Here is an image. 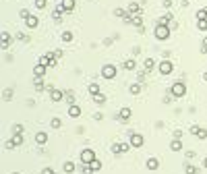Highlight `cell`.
Segmentation results:
<instances>
[{
  "mask_svg": "<svg viewBox=\"0 0 207 174\" xmlns=\"http://www.w3.org/2000/svg\"><path fill=\"white\" fill-rule=\"evenodd\" d=\"M153 33H155V39H158V42H166V39L170 37V27H168V25H160V23H158Z\"/></svg>",
  "mask_w": 207,
  "mask_h": 174,
  "instance_id": "obj_1",
  "label": "cell"
},
{
  "mask_svg": "<svg viewBox=\"0 0 207 174\" xmlns=\"http://www.w3.org/2000/svg\"><path fill=\"white\" fill-rule=\"evenodd\" d=\"M170 93L174 97H182V95H186V85L182 81H176L174 85H170Z\"/></svg>",
  "mask_w": 207,
  "mask_h": 174,
  "instance_id": "obj_2",
  "label": "cell"
},
{
  "mask_svg": "<svg viewBox=\"0 0 207 174\" xmlns=\"http://www.w3.org/2000/svg\"><path fill=\"white\" fill-rule=\"evenodd\" d=\"M158 70H160V75L166 77V75H170V73L174 70V64L170 62V60H161L160 64H158Z\"/></svg>",
  "mask_w": 207,
  "mask_h": 174,
  "instance_id": "obj_3",
  "label": "cell"
},
{
  "mask_svg": "<svg viewBox=\"0 0 207 174\" xmlns=\"http://www.w3.org/2000/svg\"><path fill=\"white\" fill-rule=\"evenodd\" d=\"M102 77L104 79H114L116 77V67L114 64H104L102 67Z\"/></svg>",
  "mask_w": 207,
  "mask_h": 174,
  "instance_id": "obj_4",
  "label": "cell"
},
{
  "mask_svg": "<svg viewBox=\"0 0 207 174\" xmlns=\"http://www.w3.org/2000/svg\"><path fill=\"white\" fill-rule=\"evenodd\" d=\"M128 139H131V145L133 147H141L143 143H145V139H143V135H139V133H128Z\"/></svg>",
  "mask_w": 207,
  "mask_h": 174,
  "instance_id": "obj_5",
  "label": "cell"
},
{
  "mask_svg": "<svg viewBox=\"0 0 207 174\" xmlns=\"http://www.w3.org/2000/svg\"><path fill=\"white\" fill-rule=\"evenodd\" d=\"M93 160H95V151H93V149L87 147V149L81 151V162H83V164H91Z\"/></svg>",
  "mask_w": 207,
  "mask_h": 174,
  "instance_id": "obj_6",
  "label": "cell"
},
{
  "mask_svg": "<svg viewBox=\"0 0 207 174\" xmlns=\"http://www.w3.org/2000/svg\"><path fill=\"white\" fill-rule=\"evenodd\" d=\"M191 133L195 135L197 139H207V131H205V128H199V127H191Z\"/></svg>",
  "mask_w": 207,
  "mask_h": 174,
  "instance_id": "obj_7",
  "label": "cell"
},
{
  "mask_svg": "<svg viewBox=\"0 0 207 174\" xmlns=\"http://www.w3.org/2000/svg\"><path fill=\"white\" fill-rule=\"evenodd\" d=\"M69 116H70V118H79V116H81V108L77 104H70L69 106Z\"/></svg>",
  "mask_w": 207,
  "mask_h": 174,
  "instance_id": "obj_8",
  "label": "cell"
},
{
  "mask_svg": "<svg viewBox=\"0 0 207 174\" xmlns=\"http://www.w3.org/2000/svg\"><path fill=\"white\" fill-rule=\"evenodd\" d=\"M25 25H27V27H29V29H35V27H37V25H39V19H37V17H35V15H31V17H29V19H25Z\"/></svg>",
  "mask_w": 207,
  "mask_h": 174,
  "instance_id": "obj_9",
  "label": "cell"
},
{
  "mask_svg": "<svg viewBox=\"0 0 207 174\" xmlns=\"http://www.w3.org/2000/svg\"><path fill=\"white\" fill-rule=\"evenodd\" d=\"M122 69H124V70H135V69H137V60H133V58L124 60V62H122Z\"/></svg>",
  "mask_w": 207,
  "mask_h": 174,
  "instance_id": "obj_10",
  "label": "cell"
},
{
  "mask_svg": "<svg viewBox=\"0 0 207 174\" xmlns=\"http://www.w3.org/2000/svg\"><path fill=\"white\" fill-rule=\"evenodd\" d=\"M145 166H147V170H158V168H160V160H158V158H149Z\"/></svg>",
  "mask_w": 207,
  "mask_h": 174,
  "instance_id": "obj_11",
  "label": "cell"
},
{
  "mask_svg": "<svg viewBox=\"0 0 207 174\" xmlns=\"http://www.w3.org/2000/svg\"><path fill=\"white\" fill-rule=\"evenodd\" d=\"M118 118H120L122 122H128V118H131V110H128V108H120V112H118Z\"/></svg>",
  "mask_w": 207,
  "mask_h": 174,
  "instance_id": "obj_12",
  "label": "cell"
},
{
  "mask_svg": "<svg viewBox=\"0 0 207 174\" xmlns=\"http://www.w3.org/2000/svg\"><path fill=\"white\" fill-rule=\"evenodd\" d=\"M60 4H62V9H64V12L75 11V0H62Z\"/></svg>",
  "mask_w": 207,
  "mask_h": 174,
  "instance_id": "obj_13",
  "label": "cell"
},
{
  "mask_svg": "<svg viewBox=\"0 0 207 174\" xmlns=\"http://www.w3.org/2000/svg\"><path fill=\"white\" fill-rule=\"evenodd\" d=\"M172 12H166V15H164V17H160V25H168V27H170V25H172Z\"/></svg>",
  "mask_w": 207,
  "mask_h": 174,
  "instance_id": "obj_14",
  "label": "cell"
},
{
  "mask_svg": "<svg viewBox=\"0 0 207 174\" xmlns=\"http://www.w3.org/2000/svg\"><path fill=\"white\" fill-rule=\"evenodd\" d=\"M48 141V135L44 133V131H39V133H35V143H39V145H44Z\"/></svg>",
  "mask_w": 207,
  "mask_h": 174,
  "instance_id": "obj_15",
  "label": "cell"
},
{
  "mask_svg": "<svg viewBox=\"0 0 207 174\" xmlns=\"http://www.w3.org/2000/svg\"><path fill=\"white\" fill-rule=\"evenodd\" d=\"M46 69H48V67H44V64H35L33 75H35V77H44V75H46Z\"/></svg>",
  "mask_w": 207,
  "mask_h": 174,
  "instance_id": "obj_16",
  "label": "cell"
},
{
  "mask_svg": "<svg viewBox=\"0 0 207 174\" xmlns=\"http://www.w3.org/2000/svg\"><path fill=\"white\" fill-rule=\"evenodd\" d=\"M93 104L95 106H104L106 104V95H104V93H95V95H93Z\"/></svg>",
  "mask_w": 207,
  "mask_h": 174,
  "instance_id": "obj_17",
  "label": "cell"
},
{
  "mask_svg": "<svg viewBox=\"0 0 207 174\" xmlns=\"http://www.w3.org/2000/svg\"><path fill=\"white\" fill-rule=\"evenodd\" d=\"M128 12H131V15H141V4L131 2V4H128Z\"/></svg>",
  "mask_w": 207,
  "mask_h": 174,
  "instance_id": "obj_18",
  "label": "cell"
},
{
  "mask_svg": "<svg viewBox=\"0 0 207 174\" xmlns=\"http://www.w3.org/2000/svg\"><path fill=\"white\" fill-rule=\"evenodd\" d=\"M50 97H52V102H60L62 100V91L60 89H50Z\"/></svg>",
  "mask_w": 207,
  "mask_h": 174,
  "instance_id": "obj_19",
  "label": "cell"
},
{
  "mask_svg": "<svg viewBox=\"0 0 207 174\" xmlns=\"http://www.w3.org/2000/svg\"><path fill=\"white\" fill-rule=\"evenodd\" d=\"M131 23L135 25V27H139V31H143V19L139 17V15H133V21Z\"/></svg>",
  "mask_w": 207,
  "mask_h": 174,
  "instance_id": "obj_20",
  "label": "cell"
},
{
  "mask_svg": "<svg viewBox=\"0 0 207 174\" xmlns=\"http://www.w3.org/2000/svg\"><path fill=\"white\" fill-rule=\"evenodd\" d=\"M11 44V33H6V31H2V50H6Z\"/></svg>",
  "mask_w": 207,
  "mask_h": 174,
  "instance_id": "obj_21",
  "label": "cell"
},
{
  "mask_svg": "<svg viewBox=\"0 0 207 174\" xmlns=\"http://www.w3.org/2000/svg\"><path fill=\"white\" fill-rule=\"evenodd\" d=\"M33 87L37 89V91H42V89L46 87V83L42 81V77H35V79H33Z\"/></svg>",
  "mask_w": 207,
  "mask_h": 174,
  "instance_id": "obj_22",
  "label": "cell"
},
{
  "mask_svg": "<svg viewBox=\"0 0 207 174\" xmlns=\"http://www.w3.org/2000/svg\"><path fill=\"white\" fill-rule=\"evenodd\" d=\"M143 64H145V70L149 73V70H153V67H155V60H153V58H145Z\"/></svg>",
  "mask_w": 207,
  "mask_h": 174,
  "instance_id": "obj_23",
  "label": "cell"
},
{
  "mask_svg": "<svg viewBox=\"0 0 207 174\" xmlns=\"http://www.w3.org/2000/svg\"><path fill=\"white\" fill-rule=\"evenodd\" d=\"M128 91L133 93V95H139V93H141V83H133V85L128 87Z\"/></svg>",
  "mask_w": 207,
  "mask_h": 174,
  "instance_id": "obj_24",
  "label": "cell"
},
{
  "mask_svg": "<svg viewBox=\"0 0 207 174\" xmlns=\"http://www.w3.org/2000/svg\"><path fill=\"white\" fill-rule=\"evenodd\" d=\"M197 29L199 31H207V19H197Z\"/></svg>",
  "mask_w": 207,
  "mask_h": 174,
  "instance_id": "obj_25",
  "label": "cell"
},
{
  "mask_svg": "<svg viewBox=\"0 0 207 174\" xmlns=\"http://www.w3.org/2000/svg\"><path fill=\"white\" fill-rule=\"evenodd\" d=\"M170 149H172V151H180V149H182V143H180V139H174L172 143H170Z\"/></svg>",
  "mask_w": 207,
  "mask_h": 174,
  "instance_id": "obj_26",
  "label": "cell"
},
{
  "mask_svg": "<svg viewBox=\"0 0 207 174\" xmlns=\"http://www.w3.org/2000/svg\"><path fill=\"white\" fill-rule=\"evenodd\" d=\"M62 170H64L66 174H73V172H75V164H73V162H64Z\"/></svg>",
  "mask_w": 207,
  "mask_h": 174,
  "instance_id": "obj_27",
  "label": "cell"
},
{
  "mask_svg": "<svg viewBox=\"0 0 207 174\" xmlns=\"http://www.w3.org/2000/svg\"><path fill=\"white\" fill-rule=\"evenodd\" d=\"M184 172H186V174H197V172H199V168L193 166V164H186V166H184Z\"/></svg>",
  "mask_w": 207,
  "mask_h": 174,
  "instance_id": "obj_28",
  "label": "cell"
},
{
  "mask_svg": "<svg viewBox=\"0 0 207 174\" xmlns=\"http://www.w3.org/2000/svg\"><path fill=\"white\" fill-rule=\"evenodd\" d=\"M89 93H91V95H95V93H102V87H100L97 83H91V85H89Z\"/></svg>",
  "mask_w": 207,
  "mask_h": 174,
  "instance_id": "obj_29",
  "label": "cell"
},
{
  "mask_svg": "<svg viewBox=\"0 0 207 174\" xmlns=\"http://www.w3.org/2000/svg\"><path fill=\"white\" fill-rule=\"evenodd\" d=\"M73 37H75L73 31H64V33H62V42H64V44H69V42H73Z\"/></svg>",
  "mask_w": 207,
  "mask_h": 174,
  "instance_id": "obj_30",
  "label": "cell"
},
{
  "mask_svg": "<svg viewBox=\"0 0 207 174\" xmlns=\"http://www.w3.org/2000/svg\"><path fill=\"white\" fill-rule=\"evenodd\" d=\"M23 125H15V127H12V135H23Z\"/></svg>",
  "mask_w": 207,
  "mask_h": 174,
  "instance_id": "obj_31",
  "label": "cell"
},
{
  "mask_svg": "<svg viewBox=\"0 0 207 174\" xmlns=\"http://www.w3.org/2000/svg\"><path fill=\"white\" fill-rule=\"evenodd\" d=\"M89 166L93 168V172H97V170H102V162H100V160H93V162L89 164Z\"/></svg>",
  "mask_w": 207,
  "mask_h": 174,
  "instance_id": "obj_32",
  "label": "cell"
},
{
  "mask_svg": "<svg viewBox=\"0 0 207 174\" xmlns=\"http://www.w3.org/2000/svg\"><path fill=\"white\" fill-rule=\"evenodd\" d=\"M12 143L15 145H23V135H12Z\"/></svg>",
  "mask_w": 207,
  "mask_h": 174,
  "instance_id": "obj_33",
  "label": "cell"
},
{
  "mask_svg": "<svg viewBox=\"0 0 207 174\" xmlns=\"http://www.w3.org/2000/svg\"><path fill=\"white\" fill-rule=\"evenodd\" d=\"M2 97H4V102H11V97H12V89H6V91L2 93Z\"/></svg>",
  "mask_w": 207,
  "mask_h": 174,
  "instance_id": "obj_34",
  "label": "cell"
},
{
  "mask_svg": "<svg viewBox=\"0 0 207 174\" xmlns=\"http://www.w3.org/2000/svg\"><path fill=\"white\" fill-rule=\"evenodd\" d=\"M60 125H62V122H60L58 118H52V120H50V127L52 128H60Z\"/></svg>",
  "mask_w": 207,
  "mask_h": 174,
  "instance_id": "obj_35",
  "label": "cell"
},
{
  "mask_svg": "<svg viewBox=\"0 0 207 174\" xmlns=\"http://www.w3.org/2000/svg\"><path fill=\"white\" fill-rule=\"evenodd\" d=\"M83 174H93V168L89 164H83Z\"/></svg>",
  "mask_w": 207,
  "mask_h": 174,
  "instance_id": "obj_36",
  "label": "cell"
},
{
  "mask_svg": "<svg viewBox=\"0 0 207 174\" xmlns=\"http://www.w3.org/2000/svg\"><path fill=\"white\" fill-rule=\"evenodd\" d=\"M46 2H48V0H35L33 4H35V9H44V6H46Z\"/></svg>",
  "mask_w": 207,
  "mask_h": 174,
  "instance_id": "obj_37",
  "label": "cell"
},
{
  "mask_svg": "<svg viewBox=\"0 0 207 174\" xmlns=\"http://www.w3.org/2000/svg\"><path fill=\"white\" fill-rule=\"evenodd\" d=\"M19 15H21V19H29V17H31L27 9H21V12H19Z\"/></svg>",
  "mask_w": 207,
  "mask_h": 174,
  "instance_id": "obj_38",
  "label": "cell"
},
{
  "mask_svg": "<svg viewBox=\"0 0 207 174\" xmlns=\"http://www.w3.org/2000/svg\"><path fill=\"white\" fill-rule=\"evenodd\" d=\"M128 147H131V143H120V151H122V153H127Z\"/></svg>",
  "mask_w": 207,
  "mask_h": 174,
  "instance_id": "obj_39",
  "label": "cell"
},
{
  "mask_svg": "<svg viewBox=\"0 0 207 174\" xmlns=\"http://www.w3.org/2000/svg\"><path fill=\"white\" fill-rule=\"evenodd\" d=\"M112 153H122V151H120V143H114V145H112Z\"/></svg>",
  "mask_w": 207,
  "mask_h": 174,
  "instance_id": "obj_40",
  "label": "cell"
},
{
  "mask_svg": "<svg viewBox=\"0 0 207 174\" xmlns=\"http://www.w3.org/2000/svg\"><path fill=\"white\" fill-rule=\"evenodd\" d=\"M12 147H15V143H12V139H11V141H6V143H4V149H8V151H11Z\"/></svg>",
  "mask_w": 207,
  "mask_h": 174,
  "instance_id": "obj_41",
  "label": "cell"
},
{
  "mask_svg": "<svg viewBox=\"0 0 207 174\" xmlns=\"http://www.w3.org/2000/svg\"><path fill=\"white\" fill-rule=\"evenodd\" d=\"M161 4H164V9H172V0H164Z\"/></svg>",
  "mask_w": 207,
  "mask_h": 174,
  "instance_id": "obj_42",
  "label": "cell"
},
{
  "mask_svg": "<svg viewBox=\"0 0 207 174\" xmlns=\"http://www.w3.org/2000/svg\"><path fill=\"white\" fill-rule=\"evenodd\" d=\"M17 37H19V39H23V42H29V37H27V33H19Z\"/></svg>",
  "mask_w": 207,
  "mask_h": 174,
  "instance_id": "obj_43",
  "label": "cell"
},
{
  "mask_svg": "<svg viewBox=\"0 0 207 174\" xmlns=\"http://www.w3.org/2000/svg\"><path fill=\"white\" fill-rule=\"evenodd\" d=\"M172 135H174V139H180V137H182V131H174Z\"/></svg>",
  "mask_w": 207,
  "mask_h": 174,
  "instance_id": "obj_44",
  "label": "cell"
},
{
  "mask_svg": "<svg viewBox=\"0 0 207 174\" xmlns=\"http://www.w3.org/2000/svg\"><path fill=\"white\" fill-rule=\"evenodd\" d=\"M201 52L207 54V42H205V39H203V44H201Z\"/></svg>",
  "mask_w": 207,
  "mask_h": 174,
  "instance_id": "obj_45",
  "label": "cell"
},
{
  "mask_svg": "<svg viewBox=\"0 0 207 174\" xmlns=\"http://www.w3.org/2000/svg\"><path fill=\"white\" fill-rule=\"evenodd\" d=\"M42 174H56V172H54L52 168H44V170H42Z\"/></svg>",
  "mask_w": 207,
  "mask_h": 174,
  "instance_id": "obj_46",
  "label": "cell"
},
{
  "mask_svg": "<svg viewBox=\"0 0 207 174\" xmlns=\"http://www.w3.org/2000/svg\"><path fill=\"white\" fill-rule=\"evenodd\" d=\"M62 54H64L62 50H54V56H56V58H60V56H62Z\"/></svg>",
  "mask_w": 207,
  "mask_h": 174,
  "instance_id": "obj_47",
  "label": "cell"
},
{
  "mask_svg": "<svg viewBox=\"0 0 207 174\" xmlns=\"http://www.w3.org/2000/svg\"><path fill=\"white\" fill-rule=\"evenodd\" d=\"M203 168H205V170H207V158H205V162H203Z\"/></svg>",
  "mask_w": 207,
  "mask_h": 174,
  "instance_id": "obj_48",
  "label": "cell"
},
{
  "mask_svg": "<svg viewBox=\"0 0 207 174\" xmlns=\"http://www.w3.org/2000/svg\"><path fill=\"white\" fill-rule=\"evenodd\" d=\"M203 79H205V81H207V70H205V73H203Z\"/></svg>",
  "mask_w": 207,
  "mask_h": 174,
  "instance_id": "obj_49",
  "label": "cell"
},
{
  "mask_svg": "<svg viewBox=\"0 0 207 174\" xmlns=\"http://www.w3.org/2000/svg\"><path fill=\"white\" fill-rule=\"evenodd\" d=\"M12 174H19V172H12Z\"/></svg>",
  "mask_w": 207,
  "mask_h": 174,
  "instance_id": "obj_50",
  "label": "cell"
},
{
  "mask_svg": "<svg viewBox=\"0 0 207 174\" xmlns=\"http://www.w3.org/2000/svg\"><path fill=\"white\" fill-rule=\"evenodd\" d=\"M205 42H207V37H205Z\"/></svg>",
  "mask_w": 207,
  "mask_h": 174,
  "instance_id": "obj_51",
  "label": "cell"
},
{
  "mask_svg": "<svg viewBox=\"0 0 207 174\" xmlns=\"http://www.w3.org/2000/svg\"><path fill=\"white\" fill-rule=\"evenodd\" d=\"M60 2H62V0H60Z\"/></svg>",
  "mask_w": 207,
  "mask_h": 174,
  "instance_id": "obj_52",
  "label": "cell"
}]
</instances>
